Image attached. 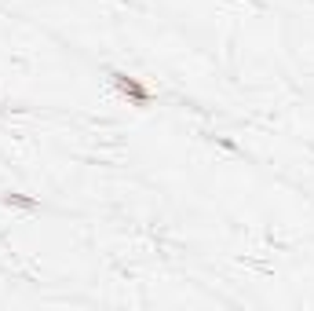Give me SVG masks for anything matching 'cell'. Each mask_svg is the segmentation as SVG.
Wrapping results in <instances>:
<instances>
[{"instance_id": "obj_1", "label": "cell", "mask_w": 314, "mask_h": 311, "mask_svg": "<svg viewBox=\"0 0 314 311\" xmlns=\"http://www.w3.org/2000/svg\"><path fill=\"white\" fill-rule=\"evenodd\" d=\"M117 84H121V92H124V96H135L139 103H146V88H143V84H135V81H124V77H121Z\"/></svg>"}]
</instances>
